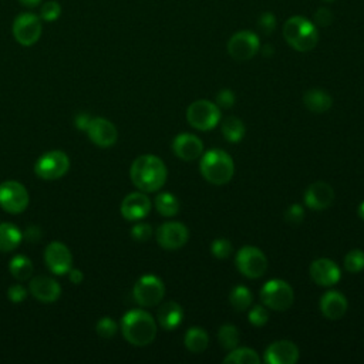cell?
I'll use <instances>...</instances> for the list:
<instances>
[{"instance_id":"obj_1","label":"cell","mask_w":364,"mask_h":364,"mask_svg":"<svg viewBox=\"0 0 364 364\" xmlns=\"http://www.w3.org/2000/svg\"><path fill=\"white\" fill-rule=\"evenodd\" d=\"M166 166L162 159L149 154L138 157L130 169L132 184L142 193L161 190L166 181Z\"/></svg>"},{"instance_id":"obj_2","label":"cell","mask_w":364,"mask_h":364,"mask_svg":"<svg viewBox=\"0 0 364 364\" xmlns=\"http://www.w3.org/2000/svg\"><path fill=\"white\" fill-rule=\"evenodd\" d=\"M121 331L125 340L134 346L151 344L157 336V324L152 316L144 310H131L121 320Z\"/></svg>"},{"instance_id":"obj_3","label":"cell","mask_w":364,"mask_h":364,"mask_svg":"<svg viewBox=\"0 0 364 364\" xmlns=\"http://www.w3.org/2000/svg\"><path fill=\"white\" fill-rule=\"evenodd\" d=\"M285 40L297 52L306 53L316 47L319 32L316 26L303 16H293L283 26Z\"/></svg>"},{"instance_id":"obj_4","label":"cell","mask_w":364,"mask_h":364,"mask_svg":"<svg viewBox=\"0 0 364 364\" xmlns=\"http://www.w3.org/2000/svg\"><path fill=\"white\" fill-rule=\"evenodd\" d=\"M201 172L204 178L215 186H224L235 174V165L229 154L221 149L208 151L201 161Z\"/></svg>"},{"instance_id":"obj_5","label":"cell","mask_w":364,"mask_h":364,"mask_svg":"<svg viewBox=\"0 0 364 364\" xmlns=\"http://www.w3.org/2000/svg\"><path fill=\"white\" fill-rule=\"evenodd\" d=\"M70 169V158L66 152L60 149L49 151L43 154L36 165L35 172L39 178L45 181H55L64 176Z\"/></svg>"},{"instance_id":"obj_6","label":"cell","mask_w":364,"mask_h":364,"mask_svg":"<svg viewBox=\"0 0 364 364\" xmlns=\"http://www.w3.org/2000/svg\"><path fill=\"white\" fill-rule=\"evenodd\" d=\"M293 289L280 279H272L261 290V299L272 310H288L293 303Z\"/></svg>"},{"instance_id":"obj_7","label":"cell","mask_w":364,"mask_h":364,"mask_svg":"<svg viewBox=\"0 0 364 364\" xmlns=\"http://www.w3.org/2000/svg\"><path fill=\"white\" fill-rule=\"evenodd\" d=\"M29 193L18 181L0 184V208L9 214H22L29 205Z\"/></svg>"},{"instance_id":"obj_8","label":"cell","mask_w":364,"mask_h":364,"mask_svg":"<svg viewBox=\"0 0 364 364\" xmlns=\"http://www.w3.org/2000/svg\"><path fill=\"white\" fill-rule=\"evenodd\" d=\"M187 120L194 128L208 131L218 125L221 120V111L214 103L208 100H198L188 107Z\"/></svg>"},{"instance_id":"obj_9","label":"cell","mask_w":364,"mask_h":364,"mask_svg":"<svg viewBox=\"0 0 364 364\" xmlns=\"http://www.w3.org/2000/svg\"><path fill=\"white\" fill-rule=\"evenodd\" d=\"M165 295V286L162 280L154 275H145L138 279L134 286L132 296L135 302L142 307L157 306Z\"/></svg>"},{"instance_id":"obj_10","label":"cell","mask_w":364,"mask_h":364,"mask_svg":"<svg viewBox=\"0 0 364 364\" xmlns=\"http://www.w3.org/2000/svg\"><path fill=\"white\" fill-rule=\"evenodd\" d=\"M12 32L19 45L30 47L36 45L42 36V21L33 13H22L15 19Z\"/></svg>"},{"instance_id":"obj_11","label":"cell","mask_w":364,"mask_h":364,"mask_svg":"<svg viewBox=\"0 0 364 364\" xmlns=\"http://www.w3.org/2000/svg\"><path fill=\"white\" fill-rule=\"evenodd\" d=\"M237 266L244 276L256 279L266 272L268 259L261 249L255 246H245L237 255Z\"/></svg>"},{"instance_id":"obj_12","label":"cell","mask_w":364,"mask_h":364,"mask_svg":"<svg viewBox=\"0 0 364 364\" xmlns=\"http://www.w3.org/2000/svg\"><path fill=\"white\" fill-rule=\"evenodd\" d=\"M259 38L249 30L235 33L228 43V53L238 62L251 60L259 52Z\"/></svg>"},{"instance_id":"obj_13","label":"cell","mask_w":364,"mask_h":364,"mask_svg":"<svg viewBox=\"0 0 364 364\" xmlns=\"http://www.w3.org/2000/svg\"><path fill=\"white\" fill-rule=\"evenodd\" d=\"M190 232L181 222H165L157 231V241L161 248L175 251L188 242Z\"/></svg>"},{"instance_id":"obj_14","label":"cell","mask_w":364,"mask_h":364,"mask_svg":"<svg viewBox=\"0 0 364 364\" xmlns=\"http://www.w3.org/2000/svg\"><path fill=\"white\" fill-rule=\"evenodd\" d=\"M45 262L52 273L66 275L72 269L73 255L70 249L62 242H52L45 251Z\"/></svg>"},{"instance_id":"obj_15","label":"cell","mask_w":364,"mask_h":364,"mask_svg":"<svg viewBox=\"0 0 364 364\" xmlns=\"http://www.w3.org/2000/svg\"><path fill=\"white\" fill-rule=\"evenodd\" d=\"M91 142H94L100 148H110L117 142L118 131L115 125L107 118H91L87 130H86Z\"/></svg>"},{"instance_id":"obj_16","label":"cell","mask_w":364,"mask_h":364,"mask_svg":"<svg viewBox=\"0 0 364 364\" xmlns=\"http://www.w3.org/2000/svg\"><path fill=\"white\" fill-rule=\"evenodd\" d=\"M29 292L32 293V296H35L38 300L43 303H53L59 300V297L62 296L60 285L53 278L45 275L35 276L30 280Z\"/></svg>"},{"instance_id":"obj_17","label":"cell","mask_w":364,"mask_h":364,"mask_svg":"<svg viewBox=\"0 0 364 364\" xmlns=\"http://www.w3.org/2000/svg\"><path fill=\"white\" fill-rule=\"evenodd\" d=\"M149 211L151 201L142 191L127 195L121 204V215L127 221L144 220L149 214Z\"/></svg>"},{"instance_id":"obj_18","label":"cell","mask_w":364,"mask_h":364,"mask_svg":"<svg viewBox=\"0 0 364 364\" xmlns=\"http://www.w3.org/2000/svg\"><path fill=\"white\" fill-rule=\"evenodd\" d=\"M334 201V191L327 184V182L317 181L312 184L306 194H305V203L309 208L314 211H323L329 208Z\"/></svg>"},{"instance_id":"obj_19","label":"cell","mask_w":364,"mask_h":364,"mask_svg":"<svg viewBox=\"0 0 364 364\" xmlns=\"http://www.w3.org/2000/svg\"><path fill=\"white\" fill-rule=\"evenodd\" d=\"M172 149L178 158L184 161H194L203 154L204 144L198 137L184 132L175 137L172 142Z\"/></svg>"},{"instance_id":"obj_20","label":"cell","mask_w":364,"mask_h":364,"mask_svg":"<svg viewBox=\"0 0 364 364\" xmlns=\"http://www.w3.org/2000/svg\"><path fill=\"white\" fill-rule=\"evenodd\" d=\"M297 358L299 348L289 340L272 343L265 353V360L271 364H295Z\"/></svg>"},{"instance_id":"obj_21","label":"cell","mask_w":364,"mask_h":364,"mask_svg":"<svg viewBox=\"0 0 364 364\" xmlns=\"http://www.w3.org/2000/svg\"><path fill=\"white\" fill-rule=\"evenodd\" d=\"M310 276L320 286H333L340 280V269L330 259H317L310 265Z\"/></svg>"},{"instance_id":"obj_22","label":"cell","mask_w":364,"mask_h":364,"mask_svg":"<svg viewBox=\"0 0 364 364\" xmlns=\"http://www.w3.org/2000/svg\"><path fill=\"white\" fill-rule=\"evenodd\" d=\"M320 310L327 319L339 320L347 312V300L340 292L330 290L323 295L320 300Z\"/></svg>"},{"instance_id":"obj_23","label":"cell","mask_w":364,"mask_h":364,"mask_svg":"<svg viewBox=\"0 0 364 364\" xmlns=\"http://www.w3.org/2000/svg\"><path fill=\"white\" fill-rule=\"evenodd\" d=\"M157 317L162 329L174 330L181 324L182 317H184V310L175 302H166L158 309Z\"/></svg>"},{"instance_id":"obj_24","label":"cell","mask_w":364,"mask_h":364,"mask_svg":"<svg viewBox=\"0 0 364 364\" xmlns=\"http://www.w3.org/2000/svg\"><path fill=\"white\" fill-rule=\"evenodd\" d=\"M23 241L22 231L9 222L0 224V252H12Z\"/></svg>"},{"instance_id":"obj_25","label":"cell","mask_w":364,"mask_h":364,"mask_svg":"<svg viewBox=\"0 0 364 364\" xmlns=\"http://www.w3.org/2000/svg\"><path fill=\"white\" fill-rule=\"evenodd\" d=\"M303 103L307 107V110H310L312 113L322 114V113H326L331 107L333 100L329 96V93H326L324 90L313 89L305 94Z\"/></svg>"},{"instance_id":"obj_26","label":"cell","mask_w":364,"mask_h":364,"mask_svg":"<svg viewBox=\"0 0 364 364\" xmlns=\"http://www.w3.org/2000/svg\"><path fill=\"white\" fill-rule=\"evenodd\" d=\"M9 271L12 273V276L16 279V280H21V282H25V280H29L32 276H33V272H35V266L32 263V261L25 256V255H16L11 263H9Z\"/></svg>"},{"instance_id":"obj_27","label":"cell","mask_w":364,"mask_h":364,"mask_svg":"<svg viewBox=\"0 0 364 364\" xmlns=\"http://www.w3.org/2000/svg\"><path fill=\"white\" fill-rule=\"evenodd\" d=\"M208 334L201 327H193L186 334V347L191 353H203L208 347Z\"/></svg>"},{"instance_id":"obj_28","label":"cell","mask_w":364,"mask_h":364,"mask_svg":"<svg viewBox=\"0 0 364 364\" xmlns=\"http://www.w3.org/2000/svg\"><path fill=\"white\" fill-rule=\"evenodd\" d=\"M222 134L229 142H239L245 135V125L237 117H227L222 121Z\"/></svg>"},{"instance_id":"obj_29","label":"cell","mask_w":364,"mask_h":364,"mask_svg":"<svg viewBox=\"0 0 364 364\" xmlns=\"http://www.w3.org/2000/svg\"><path fill=\"white\" fill-rule=\"evenodd\" d=\"M224 363H227V364H259L261 358L255 350L242 347V348H237L232 353H229L225 357Z\"/></svg>"},{"instance_id":"obj_30","label":"cell","mask_w":364,"mask_h":364,"mask_svg":"<svg viewBox=\"0 0 364 364\" xmlns=\"http://www.w3.org/2000/svg\"><path fill=\"white\" fill-rule=\"evenodd\" d=\"M155 208L162 217H174L179 211V203L172 194L162 193L155 198Z\"/></svg>"},{"instance_id":"obj_31","label":"cell","mask_w":364,"mask_h":364,"mask_svg":"<svg viewBox=\"0 0 364 364\" xmlns=\"http://www.w3.org/2000/svg\"><path fill=\"white\" fill-rule=\"evenodd\" d=\"M229 299H231L232 306L237 310H239V312H245L252 305V293L245 286H237L231 292V297Z\"/></svg>"},{"instance_id":"obj_32","label":"cell","mask_w":364,"mask_h":364,"mask_svg":"<svg viewBox=\"0 0 364 364\" xmlns=\"http://www.w3.org/2000/svg\"><path fill=\"white\" fill-rule=\"evenodd\" d=\"M218 339H220V343L224 348L227 350H232L238 346L239 343V331L235 326L232 324H225L220 329V333H218Z\"/></svg>"},{"instance_id":"obj_33","label":"cell","mask_w":364,"mask_h":364,"mask_svg":"<svg viewBox=\"0 0 364 364\" xmlns=\"http://www.w3.org/2000/svg\"><path fill=\"white\" fill-rule=\"evenodd\" d=\"M344 268L350 273H358L364 269V252L360 249H354L348 252L344 258Z\"/></svg>"},{"instance_id":"obj_34","label":"cell","mask_w":364,"mask_h":364,"mask_svg":"<svg viewBox=\"0 0 364 364\" xmlns=\"http://www.w3.org/2000/svg\"><path fill=\"white\" fill-rule=\"evenodd\" d=\"M96 330H97V334L103 339H111L115 336L117 330H118V326L117 323L111 319V317H101L98 322H97V326H96Z\"/></svg>"},{"instance_id":"obj_35","label":"cell","mask_w":364,"mask_h":364,"mask_svg":"<svg viewBox=\"0 0 364 364\" xmlns=\"http://www.w3.org/2000/svg\"><path fill=\"white\" fill-rule=\"evenodd\" d=\"M60 15H62V6L57 2H55V0H50V2H46L42 6L40 18L45 22H55L60 18Z\"/></svg>"},{"instance_id":"obj_36","label":"cell","mask_w":364,"mask_h":364,"mask_svg":"<svg viewBox=\"0 0 364 364\" xmlns=\"http://www.w3.org/2000/svg\"><path fill=\"white\" fill-rule=\"evenodd\" d=\"M211 251L212 254L215 255V258L218 259H227L231 256L232 254V244L228 241V239H215L212 242V246H211Z\"/></svg>"},{"instance_id":"obj_37","label":"cell","mask_w":364,"mask_h":364,"mask_svg":"<svg viewBox=\"0 0 364 364\" xmlns=\"http://www.w3.org/2000/svg\"><path fill=\"white\" fill-rule=\"evenodd\" d=\"M268 320H269V314L263 306H255L249 313V322L256 327L266 324Z\"/></svg>"},{"instance_id":"obj_38","label":"cell","mask_w":364,"mask_h":364,"mask_svg":"<svg viewBox=\"0 0 364 364\" xmlns=\"http://www.w3.org/2000/svg\"><path fill=\"white\" fill-rule=\"evenodd\" d=\"M258 26L265 35H271L276 28V18L271 12H265L258 19Z\"/></svg>"},{"instance_id":"obj_39","label":"cell","mask_w":364,"mask_h":364,"mask_svg":"<svg viewBox=\"0 0 364 364\" xmlns=\"http://www.w3.org/2000/svg\"><path fill=\"white\" fill-rule=\"evenodd\" d=\"M131 235L138 242H145L152 237V228L148 224H137L131 229Z\"/></svg>"},{"instance_id":"obj_40","label":"cell","mask_w":364,"mask_h":364,"mask_svg":"<svg viewBox=\"0 0 364 364\" xmlns=\"http://www.w3.org/2000/svg\"><path fill=\"white\" fill-rule=\"evenodd\" d=\"M303 217H305V211L303 208L299 205V204H295L292 207H289L286 210V214H285V218L289 224H293V225H297L303 221Z\"/></svg>"},{"instance_id":"obj_41","label":"cell","mask_w":364,"mask_h":364,"mask_svg":"<svg viewBox=\"0 0 364 364\" xmlns=\"http://www.w3.org/2000/svg\"><path fill=\"white\" fill-rule=\"evenodd\" d=\"M28 297V290L22 285H13L8 289V299L13 303H21L26 300Z\"/></svg>"},{"instance_id":"obj_42","label":"cell","mask_w":364,"mask_h":364,"mask_svg":"<svg viewBox=\"0 0 364 364\" xmlns=\"http://www.w3.org/2000/svg\"><path fill=\"white\" fill-rule=\"evenodd\" d=\"M217 103L222 108H231L235 104V94L231 90H221L217 96Z\"/></svg>"},{"instance_id":"obj_43","label":"cell","mask_w":364,"mask_h":364,"mask_svg":"<svg viewBox=\"0 0 364 364\" xmlns=\"http://www.w3.org/2000/svg\"><path fill=\"white\" fill-rule=\"evenodd\" d=\"M314 22H316V25H319L322 28H327L333 22V13L327 8H322L316 12Z\"/></svg>"},{"instance_id":"obj_44","label":"cell","mask_w":364,"mask_h":364,"mask_svg":"<svg viewBox=\"0 0 364 364\" xmlns=\"http://www.w3.org/2000/svg\"><path fill=\"white\" fill-rule=\"evenodd\" d=\"M90 121H91V117H90L89 114H86V113H81V114H77V117H76V120H74V124H76V127H77L79 130L86 131L87 127H89V124H90Z\"/></svg>"},{"instance_id":"obj_45","label":"cell","mask_w":364,"mask_h":364,"mask_svg":"<svg viewBox=\"0 0 364 364\" xmlns=\"http://www.w3.org/2000/svg\"><path fill=\"white\" fill-rule=\"evenodd\" d=\"M25 237H26V239L30 241V242H38V241L40 239L42 234H40V231H39L38 227H30V228L26 231Z\"/></svg>"},{"instance_id":"obj_46","label":"cell","mask_w":364,"mask_h":364,"mask_svg":"<svg viewBox=\"0 0 364 364\" xmlns=\"http://www.w3.org/2000/svg\"><path fill=\"white\" fill-rule=\"evenodd\" d=\"M69 278H70L72 283H74V285H80L83 282V279H84L83 272L79 271V269H73V268L69 271Z\"/></svg>"},{"instance_id":"obj_47","label":"cell","mask_w":364,"mask_h":364,"mask_svg":"<svg viewBox=\"0 0 364 364\" xmlns=\"http://www.w3.org/2000/svg\"><path fill=\"white\" fill-rule=\"evenodd\" d=\"M19 2L26 8H36L42 4V0H19Z\"/></svg>"},{"instance_id":"obj_48","label":"cell","mask_w":364,"mask_h":364,"mask_svg":"<svg viewBox=\"0 0 364 364\" xmlns=\"http://www.w3.org/2000/svg\"><path fill=\"white\" fill-rule=\"evenodd\" d=\"M357 212H358V217L364 221V203H361V204H360V207H358V211H357Z\"/></svg>"},{"instance_id":"obj_49","label":"cell","mask_w":364,"mask_h":364,"mask_svg":"<svg viewBox=\"0 0 364 364\" xmlns=\"http://www.w3.org/2000/svg\"><path fill=\"white\" fill-rule=\"evenodd\" d=\"M324 2H334V0H324Z\"/></svg>"}]
</instances>
